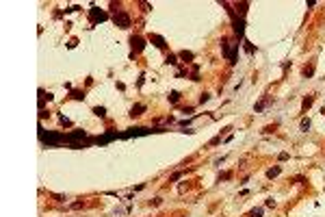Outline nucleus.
Masks as SVG:
<instances>
[{
  "label": "nucleus",
  "instance_id": "nucleus-20",
  "mask_svg": "<svg viewBox=\"0 0 325 217\" xmlns=\"http://www.w3.org/2000/svg\"><path fill=\"white\" fill-rule=\"evenodd\" d=\"M312 72H314L312 65H310V67H306V70H303V76H312Z\"/></svg>",
  "mask_w": 325,
  "mask_h": 217
},
{
  "label": "nucleus",
  "instance_id": "nucleus-19",
  "mask_svg": "<svg viewBox=\"0 0 325 217\" xmlns=\"http://www.w3.org/2000/svg\"><path fill=\"white\" fill-rule=\"evenodd\" d=\"M167 63H171V65H176V63H178V59H176L173 54H169V57H167Z\"/></svg>",
  "mask_w": 325,
  "mask_h": 217
},
{
  "label": "nucleus",
  "instance_id": "nucleus-8",
  "mask_svg": "<svg viewBox=\"0 0 325 217\" xmlns=\"http://www.w3.org/2000/svg\"><path fill=\"white\" fill-rule=\"evenodd\" d=\"M82 137H85V130H76V132H69L67 135V141H78Z\"/></svg>",
  "mask_w": 325,
  "mask_h": 217
},
{
  "label": "nucleus",
  "instance_id": "nucleus-5",
  "mask_svg": "<svg viewBox=\"0 0 325 217\" xmlns=\"http://www.w3.org/2000/svg\"><path fill=\"white\" fill-rule=\"evenodd\" d=\"M234 33L238 37H243V33H245V20L243 17H234Z\"/></svg>",
  "mask_w": 325,
  "mask_h": 217
},
{
  "label": "nucleus",
  "instance_id": "nucleus-21",
  "mask_svg": "<svg viewBox=\"0 0 325 217\" xmlns=\"http://www.w3.org/2000/svg\"><path fill=\"white\" fill-rule=\"evenodd\" d=\"M72 98H76V100H82V98H85V96H82L80 91H74V94H72Z\"/></svg>",
  "mask_w": 325,
  "mask_h": 217
},
{
  "label": "nucleus",
  "instance_id": "nucleus-22",
  "mask_svg": "<svg viewBox=\"0 0 325 217\" xmlns=\"http://www.w3.org/2000/svg\"><path fill=\"white\" fill-rule=\"evenodd\" d=\"M61 124H63V126H69V124H72V122H69V120H67V117H61Z\"/></svg>",
  "mask_w": 325,
  "mask_h": 217
},
{
  "label": "nucleus",
  "instance_id": "nucleus-10",
  "mask_svg": "<svg viewBox=\"0 0 325 217\" xmlns=\"http://www.w3.org/2000/svg\"><path fill=\"white\" fill-rule=\"evenodd\" d=\"M193 57H195L193 52H187V50H184V52H180V59H182L184 63H191V61H193Z\"/></svg>",
  "mask_w": 325,
  "mask_h": 217
},
{
  "label": "nucleus",
  "instance_id": "nucleus-17",
  "mask_svg": "<svg viewBox=\"0 0 325 217\" xmlns=\"http://www.w3.org/2000/svg\"><path fill=\"white\" fill-rule=\"evenodd\" d=\"M310 128V120H301V130H308Z\"/></svg>",
  "mask_w": 325,
  "mask_h": 217
},
{
  "label": "nucleus",
  "instance_id": "nucleus-18",
  "mask_svg": "<svg viewBox=\"0 0 325 217\" xmlns=\"http://www.w3.org/2000/svg\"><path fill=\"white\" fill-rule=\"evenodd\" d=\"M210 100V94H202V98H199V102L204 104V102H208Z\"/></svg>",
  "mask_w": 325,
  "mask_h": 217
},
{
  "label": "nucleus",
  "instance_id": "nucleus-13",
  "mask_svg": "<svg viewBox=\"0 0 325 217\" xmlns=\"http://www.w3.org/2000/svg\"><path fill=\"white\" fill-rule=\"evenodd\" d=\"M93 113H96L98 117H104V115H106V108H104V106H96V108H93Z\"/></svg>",
  "mask_w": 325,
  "mask_h": 217
},
{
  "label": "nucleus",
  "instance_id": "nucleus-7",
  "mask_svg": "<svg viewBox=\"0 0 325 217\" xmlns=\"http://www.w3.org/2000/svg\"><path fill=\"white\" fill-rule=\"evenodd\" d=\"M150 41L154 43L156 48H165V39L161 37V35H152V37H150Z\"/></svg>",
  "mask_w": 325,
  "mask_h": 217
},
{
  "label": "nucleus",
  "instance_id": "nucleus-12",
  "mask_svg": "<svg viewBox=\"0 0 325 217\" xmlns=\"http://www.w3.org/2000/svg\"><path fill=\"white\" fill-rule=\"evenodd\" d=\"M312 102H314V96H308V98H306V100H303V111H308Z\"/></svg>",
  "mask_w": 325,
  "mask_h": 217
},
{
  "label": "nucleus",
  "instance_id": "nucleus-16",
  "mask_svg": "<svg viewBox=\"0 0 325 217\" xmlns=\"http://www.w3.org/2000/svg\"><path fill=\"white\" fill-rule=\"evenodd\" d=\"M249 217H262V209H256V211H252V213H249Z\"/></svg>",
  "mask_w": 325,
  "mask_h": 217
},
{
  "label": "nucleus",
  "instance_id": "nucleus-2",
  "mask_svg": "<svg viewBox=\"0 0 325 217\" xmlns=\"http://www.w3.org/2000/svg\"><path fill=\"white\" fill-rule=\"evenodd\" d=\"M115 24L119 26V28H128L130 26V17H128V13H124V11H119V13H115Z\"/></svg>",
  "mask_w": 325,
  "mask_h": 217
},
{
  "label": "nucleus",
  "instance_id": "nucleus-3",
  "mask_svg": "<svg viewBox=\"0 0 325 217\" xmlns=\"http://www.w3.org/2000/svg\"><path fill=\"white\" fill-rule=\"evenodd\" d=\"M106 17H108V15H106L104 11H100V9H96V7L89 9V20L93 22V24H96V22H104Z\"/></svg>",
  "mask_w": 325,
  "mask_h": 217
},
{
  "label": "nucleus",
  "instance_id": "nucleus-11",
  "mask_svg": "<svg viewBox=\"0 0 325 217\" xmlns=\"http://www.w3.org/2000/svg\"><path fill=\"white\" fill-rule=\"evenodd\" d=\"M280 171H282V167H271V169L267 171V176H269V178H273V176H277V174H280Z\"/></svg>",
  "mask_w": 325,
  "mask_h": 217
},
{
  "label": "nucleus",
  "instance_id": "nucleus-4",
  "mask_svg": "<svg viewBox=\"0 0 325 217\" xmlns=\"http://www.w3.org/2000/svg\"><path fill=\"white\" fill-rule=\"evenodd\" d=\"M130 46H132L134 52H141V50L145 48V39L139 37V35H132V37H130Z\"/></svg>",
  "mask_w": 325,
  "mask_h": 217
},
{
  "label": "nucleus",
  "instance_id": "nucleus-14",
  "mask_svg": "<svg viewBox=\"0 0 325 217\" xmlns=\"http://www.w3.org/2000/svg\"><path fill=\"white\" fill-rule=\"evenodd\" d=\"M180 100V91H171L169 94V102H178Z\"/></svg>",
  "mask_w": 325,
  "mask_h": 217
},
{
  "label": "nucleus",
  "instance_id": "nucleus-15",
  "mask_svg": "<svg viewBox=\"0 0 325 217\" xmlns=\"http://www.w3.org/2000/svg\"><path fill=\"white\" fill-rule=\"evenodd\" d=\"M245 52H247V54H254V52H256V48H254L249 41H245Z\"/></svg>",
  "mask_w": 325,
  "mask_h": 217
},
{
  "label": "nucleus",
  "instance_id": "nucleus-1",
  "mask_svg": "<svg viewBox=\"0 0 325 217\" xmlns=\"http://www.w3.org/2000/svg\"><path fill=\"white\" fill-rule=\"evenodd\" d=\"M39 137H41L43 143H48V146H57V143H61V141L67 139V137H65V135H61V132H48V135H46L43 130L39 132Z\"/></svg>",
  "mask_w": 325,
  "mask_h": 217
},
{
  "label": "nucleus",
  "instance_id": "nucleus-6",
  "mask_svg": "<svg viewBox=\"0 0 325 217\" xmlns=\"http://www.w3.org/2000/svg\"><path fill=\"white\" fill-rule=\"evenodd\" d=\"M143 111H145V104H134L132 108H130V115L139 117V115H143Z\"/></svg>",
  "mask_w": 325,
  "mask_h": 217
},
{
  "label": "nucleus",
  "instance_id": "nucleus-9",
  "mask_svg": "<svg viewBox=\"0 0 325 217\" xmlns=\"http://www.w3.org/2000/svg\"><path fill=\"white\" fill-rule=\"evenodd\" d=\"M111 139H117V132H106L104 137H98L96 141H98V143H106V141H111Z\"/></svg>",
  "mask_w": 325,
  "mask_h": 217
}]
</instances>
